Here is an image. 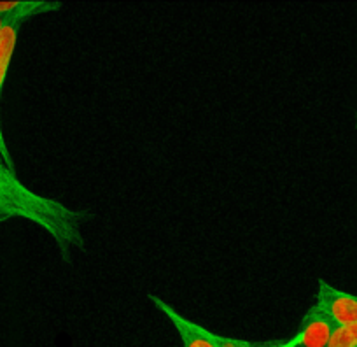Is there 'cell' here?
<instances>
[{"mask_svg":"<svg viewBox=\"0 0 357 347\" xmlns=\"http://www.w3.org/2000/svg\"><path fill=\"white\" fill-rule=\"evenodd\" d=\"M13 218L26 219L46 230L67 258L82 247V212L36 193L16 177V172L0 168V225Z\"/></svg>","mask_w":357,"mask_h":347,"instance_id":"1","label":"cell"},{"mask_svg":"<svg viewBox=\"0 0 357 347\" xmlns=\"http://www.w3.org/2000/svg\"><path fill=\"white\" fill-rule=\"evenodd\" d=\"M314 305L335 325V328L357 325V297L338 290L328 281H319L317 300Z\"/></svg>","mask_w":357,"mask_h":347,"instance_id":"2","label":"cell"},{"mask_svg":"<svg viewBox=\"0 0 357 347\" xmlns=\"http://www.w3.org/2000/svg\"><path fill=\"white\" fill-rule=\"evenodd\" d=\"M149 300L156 305L158 311L172 323V326L177 332L178 339L183 342V347H218V333L211 332V330L204 328V326L197 325L191 319L184 318L183 314H178L170 304L161 300L156 295H149Z\"/></svg>","mask_w":357,"mask_h":347,"instance_id":"3","label":"cell"},{"mask_svg":"<svg viewBox=\"0 0 357 347\" xmlns=\"http://www.w3.org/2000/svg\"><path fill=\"white\" fill-rule=\"evenodd\" d=\"M333 330L335 325L315 305H312L301 319L300 330L296 335L291 337V340L296 347H328Z\"/></svg>","mask_w":357,"mask_h":347,"instance_id":"4","label":"cell"},{"mask_svg":"<svg viewBox=\"0 0 357 347\" xmlns=\"http://www.w3.org/2000/svg\"><path fill=\"white\" fill-rule=\"evenodd\" d=\"M56 0H0V16L4 22H15L22 25L33 16L54 13L61 8Z\"/></svg>","mask_w":357,"mask_h":347,"instance_id":"5","label":"cell"},{"mask_svg":"<svg viewBox=\"0 0 357 347\" xmlns=\"http://www.w3.org/2000/svg\"><path fill=\"white\" fill-rule=\"evenodd\" d=\"M20 23L6 22L4 27L0 29V144H6L4 128H2V94H4V84L8 79L9 65H11L13 54H15L16 43H18Z\"/></svg>","mask_w":357,"mask_h":347,"instance_id":"6","label":"cell"},{"mask_svg":"<svg viewBox=\"0 0 357 347\" xmlns=\"http://www.w3.org/2000/svg\"><path fill=\"white\" fill-rule=\"evenodd\" d=\"M328 347H357V325L336 326Z\"/></svg>","mask_w":357,"mask_h":347,"instance_id":"7","label":"cell"},{"mask_svg":"<svg viewBox=\"0 0 357 347\" xmlns=\"http://www.w3.org/2000/svg\"><path fill=\"white\" fill-rule=\"evenodd\" d=\"M218 347H261V344H254L242 339H233V337H225L218 333Z\"/></svg>","mask_w":357,"mask_h":347,"instance_id":"8","label":"cell"},{"mask_svg":"<svg viewBox=\"0 0 357 347\" xmlns=\"http://www.w3.org/2000/svg\"><path fill=\"white\" fill-rule=\"evenodd\" d=\"M0 168H8V170L16 172L11 153H9V147L4 146V144H0Z\"/></svg>","mask_w":357,"mask_h":347,"instance_id":"9","label":"cell"},{"mask_svg":"<svg viewBox=\"0 0 357 347\" xmlns=\"http://www.w3.org/2000/svg\"><path fill=\"white\" fill-rule=\"evenodd\" d=\"M261 347H296L293 344V340H286V342H277V340H272V342H264L261 344Z\"/></svg>","mask_w":357,"mask_h":347,"instance_id":"10","label":"cell"},{"mask_svg":"<svg viewBox=\"0 0 357 347\" xmlns=\"http://www.w3.org/2000/svg\"><path fill=\"white\" fill-rule=\"evenodd\" d=\"M4 18H2V16H0V29H2V27H4Z\"/></svg>","mask_w":357,"mask_h":347,"instance_id":"11","label":"cell"}]
</instances>
